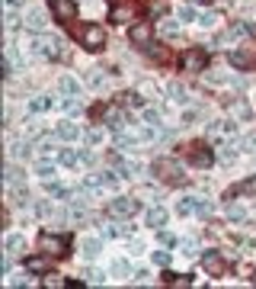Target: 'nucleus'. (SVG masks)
<instances>
[{"label":"nucleus","mask_w":256,"mask_h":289,"mask_svg":"<svg viewBox=\"0 0 256 289\" xmlns=\"http://www.w3.org/2000/svg\"><path fill=\"white\" fill-rule=\"evenodd\" d=\"M61 110H64V113H77L80 103L74 100V96H64V100H61Z\"/></svg>","instance_id":"30"},{"label":"nucleus","mask_w":256,"mask_h":289,"mask_svg":"<svg viewBox=\"0 0 256 289\" xmlns=\"http://www.w3.org/2000/svg\"><path fill=\"white\" fill-rule=\"evenodd\" d=\"M52 103H55L52 96H35V100L29 103V110L32 113H45V110H52Z\"/></svg>","instance_id":"22"},{"label":"nucleus","mask_w":256,"mask_h":289,"mask_svg":"<svg viewBox=\"0 0 256 289\" xmlns=\"http://www.w3.org/2000/svg\"><path fill=\"white\" fill-rule=\"evenodd\" d=\"M103 135H106V132H103L100 126H96V129H90V132H87V141H90V144H100V141H103Z\"/></svg>","instance_id":"34"},{"label":"nucleus","mask_w":256,"mask_h":289,"mask_svg":"<svg viewBox=\"0 0 256 289\" xmlns=\"http://www.w3.org/2000/svg\"><path fill=\"white\" fill-rule=\"evenodd\" d=\"M58 90L64 93V96H77V93H80V84H77L74 77H61V80H58Z\"/></svg>","instance_id":"17"},{"label":"nucleus","mask_w":256,"mask_h":289,"mask_svg":"<svg viewBox=\"0 0 256 289\" xmlns=\"http://www.w3.org/2000/svg\"><path fill=\"white\" fill-rule=\"evenodd\" d=\"M42 251H48V254H64V247H67V238H58V235H42Z\"/></svg>","instance_id":"8"},{"label":"nucleus","mask_w":256,"mask_h":289,"mask_svg":"<svg viewBox=\"0 0 256 289\" xmlns=\"http://www.w3.org/2000/svg\"><path fill=\"white\" fill-rule=\"evenodd\" d=\"M80 254L87 257V260H96V257L103 254V241H100V238H87V241L80 244Z\"/></svg>","instance_id":"12"},{"label":"nucleus","mask_w":256,"mask_h":289,"mask_svg":"<svg viewBox=\"0 0 256 289\" xmlns=\"http://www.w3.org/2000/svg\"><path fill=\"white\" fill-rule=\"evenodd\" d=\"M160 241H164V244H173V241H176V238H173V235H170V232H160Z\"/></svg>","instance_id":"44"},{"label":"nucleus","mask_w":256,"mask_h":289,"mask_svg":"<svg viewBox=\"0 0 256 289\" xmlns=\"http://www.w3.org/2000/svg\"><path fill=\"white\" fill-rule=\"evenodd\" d=\"M227 219L230 222H243V219H247V209H243V206H227Z\"/></svg>","instance_id":"28"},{"label":"nucleus","mask_w":256,"mask_h":289,"mask_svg":"<svg viewBox=\"0 0 256 289\" xmlns=\"http://www.w3.org/2000/svg\"><path fill=\"white\" fill-rule=\"evenodd\" d=\"M55 174V161H48V158H42V161H35V177H42V180H48Z\"/></svg>","instance_id":"18"},{"label":"nucleus","mask_w":256,"mask_h":289,"mask_svg":"<svg viewBox=\"0 0 256 289\" xmlns=\"http://www.w3.org/2000/svg\"><path fill=\"white\" fill-rule=\"evenodd\" d=\"M22 23H26V29L42 32V29L48 26V16H45V10H42V7H29L26 13H22Z\"/></svg>","instance_id":"5"},{"label":"nucleus","mask_w":256,"mask_h":289,"mask_svg":"<svg viewBox=\"0 0 256 289\" xmlns=\"http://www.w3.org/2000/svg\"><path fill=\"white\" fill-rule=\"evenodd\" d=\"M45 193H48L52 199H64V196H67V190L61 187V183H52V180H45Z\"/></svg>","instance_id":"23"},{"label":"nucleus","mask_w":256,"mask_h":289,"mask_svg":"<svg viewBox=\"0 0 256 289\" xmlns=\"http://www.w3.org/2000/svg\"><path fill=\"white\" fill-rule=\"evenodd\" d=\"M112 273H115V276H131V267H128L125 260H115V263H112Z\"/></svg>","instance_id":"31"},{"label":"nucleus","mask_w":256,"mask_h":289,"mask_svg":"<svg viewBox=\"0 0 256 289\" xmlns=\"http://www.w3.org/2000/svg\"><path fill=\"white\" fill-rule=\"evenodd\" d=\"M55 135H58L61 141H77V138L83 135V132H80V126H77V122H61Z\"/></svg>","instance_id":"11"},{"label":"nucleus","mask_w":256,"mask_h":289,"mask_svg":"<svg viewBox=\"0 0 256 289\" xmlns=\"http://www.w3.org/2000/svg\"><path fill=\"white\" fill-rule=\"evenodd\" d=\"M160 35H167V39L179 35V23H176V19H164V23H160Z\"/></svg>","instance_id":"24"},{"label":"nucleus","mask_w":256,"mask_h":289,"mask_svg":"<svg viewBox=\"0 0 256 289\" xmlns=\"http://www.w3.org/2000/svg\"><path fill=\"white\" fill-rule=\"evenodd\" d=\"M19 180H22V171L10 164V167H7V183H19Z\"/></svg>","instance_id":"32"},{"label":"nucleus","mask_w":256,"mask_h":289,"mask_svg":"<svg viewBox=\"0 0 256 289\" xmlns=\"http://www.w3.org/2000/svg\"><path fill=\"white\" fill-rule=\"evenodd\" d=\"M151 32H154L151 23H138V26L128 29V39L135 42V45H148V42H151Z\"/></svg>","instance_id":"9"},{"label":"nucleus","mask_w":256,"mask_h":289,"mask_svg":"<svg viewBox=\"0 0 256 289\" xmlns=\"http://www.w3.org/2000/svg\"><path fill=\"white\" fill-rule=\"evenodd\" d=\"M182 68L186 71H205V52L202 48H189V52L182 55Z\"/></svg>","instance_id":"7"},{"label":"nucleus","mask_w":256,"mask_h":289,"mask_svg":"<svg viewBox=\"0 0 256 289\" xmlns=\"http://www.w3.org/2000/svg\"><path fill=\"white\" fill-rule=\"evenodd\" d=\"M148 225H151V228H164V225H167V209H160V206L148 209Z\"/></svg>","instance_id":"16"},{"label":"nucleus","mask_w":256,"mask_h":289,"mask_svg":"<svg viewBox=\"0 0 256 289\" xmlns=\"http://www.w3.org/2000/svg\"><path fill=\"white\" fill-rule=\"evenodd\" d=\"M80 42H83V48H90V52L103 48V45H106V32H103V26H83V29H80Z\"/></svg>","instance_id":"2"},{"label":"nucleus","mask_w":256,"mask_h":289,"mask_svg":"<svg viewBox=\"0 0 256 289\" xmlns=\"http://www.w3.org/2000/svg\"><path fill=\"white\" fill-rule=\"evenodd\" d=\"M192 209H196V196H186V199L176 202V212H179V215H189Z\"/></svg>","instance_id":"26"},{"label":"nucleus","mask_w":256,"mask_h":289,"mask_svg":"<svg viewBox=\"0 0 256 289\" xmlns=\"http://www.w3.org/2000/svg\"><path fill=\"white\" fill-rule=\"evenodd\" d=\"M196 212H199V215H208V212H212V202H202V199H196Z\"/></svg>","instance_id":"38"},{"label":"nucleus","mask_w":256,"mask_h":289,"mask_svg":"<svg viewBox=\"0 0 256 289\" xmlns=\"http://www.w3.org/2000/svg\"><path fill=\"white\" fill-rule=\"evenodd\" d=\"M45 286H48V289H52V286L58 289V286H64V280H58V276H52V273H48V276H45Z\"/></svg>","instance_id":"41"},{"label":"nucleus","mask_w":256,"mask_h":289,"mask_svg":"<svg viewBox=\"0 0 256 289\" xmlns=\"http://www.w3.org/2000/svg\"><path fill=\"white\" fill-rule=\"evenodd\" d=\"M144 122H148V129L157 132V126H160V113H157V110H148V113H144Z\"/></svg>","instance_id":"29"},{"label":"nucleus","mask_w":256,"mask_h":289,"mask_svg":"<svg viewBox=\"0 0 256 289\" xmlns=\"http://www.w3.org/2000/svg\"><path fill=\"white\" fill-rule=\"evenodd\" d=\"M58 161L64 164V167H77V161H83V154H77V151H71V148H64L58 154Z\"/></svg>","instance_id":"20"},{"label":"nucleus","mask_w":256,"mask_h":289,"mask_svg":"<svg viewBox=\"0 0 256 289\" xmlns=\"http://www.w3.org/2000/svg\"><path fill=\"white\" fill-rule=\"evenodd\" d=\"M154 263H157V267H170V254H167V251H157V254H154Z\"/></svg>","instance_id":"35"},{"label":"nucleus","mask_w":256,"mask_h":289,"mask_svg":"<svg viewBox=\"0 0 256 289\" xmlns=\"http://www.w3.org/2000/svg\"><path fill=\"white\" fill-rule=\"evenodd\" d=\"M16 23H19V19H16V10H10V7H7V29H13Z\"/></svg>","instance_id":"40"},{"label":"nucleus","mask_w":256,"mask_h":289,"mask_svg":"<svg viewBox=\"0 0 256 289\" xmlns=\"http://www.w3.org/2000/svg\"><path fill=\"white\" fill-rule=\"evenodd\" d=\"M19 4H22V0H7V7H10V10H16Z\"/></svg>","instance_id":"45"},{"label":"nucleus","mask_w":256,"mask_h":289,"mask_svg":"<svg viewBox=\"0 0 256 289\" xmlns=\"http://www.w3.org/2000/svg\"><path fill=\"white\" fill-rule=\"evenodd\" d=\"M230 65L240 68V71H247V68L256 65V55H250V52H230Z\"/></svg>","instance_id":"14"},{"label":"nucleus","mask_w":256,"mask_h":289,"mask_svg":"<svg viewBox=\"0 0 256 289\" xmlns=\"http://www.w3.org/2000/svg\"><path fill=\"white\" fill-rule=\"evenodd\" d=\"M106 235H115V238H128V235H131V225H115V228H109Z\"/></svg>","instance_id":"33"},{"label":"nucleus","mask_w":256,"mask_h":289,"mask_svg":"<svg viewBox=\"0 0 256 289\" xmlns=\"http://www.w3.org/2000/svg\"><path fill=\"white\" fill-rule=\"evenodd\" d=\"M154 171L160 174L167 183H182L186 180V174H182V167L173 161V158H160V161H154Z\"/></svg>","instance_id":"1"},{"label":"nucleus","mask_w":256,"mask_h":289,"mask_svg":"<svg viewBox=\"0 0 256 289\" xmlns=\"http://www.w3.org/2000/svg\"><path fill=\"white\" fill-rule=\"evenodd\" d=\"M109 16H112V23H128L131 19V10L128 7H112V13H109Z\"/></svg>","instance_id":"25"},{"label":"nucleus","mask_w":256,"mask_h":289,"mask_svg":"<svg viewBox=\"0 0 256 289\" xmlns=\"http://www.w3.org/2000/svg\"><path fill=\"white\" fill-rule=\"evenodd\" d=\"M141 209V202L138 199H125V196H119V199H112V202H109V212H112V215H119V219H131V215H135Z\"/></svg>","instance_id":"3"},{"label":"nucleus","mask_w":256,"mask_h":289,"mask_svg":"<svg viewBox=\"0 0 256 289\" xmlns=\"http://www.w3.org/2000/svg\"><path fill=\"white\" fill-rule=\"evenodd\" d=\"M58 39H55V35H39V39H35L32 42V52L35 55H42V58H55L58 55Z\"/></svg>","instance_id":"6"},{"label":"nucleus","mask_w":256,"mask_h":289,"mask_svg":"<svg viewBox=\"0 0 256 289\" xmlns=\"http://www.w3.org/2000/svg\"><path fill=\"white\" fill-rule=\"evenodd\" d=\"M196 13H192V7H179V23H192Z\"/></svg>","instance_id":"36"},{"label":"nucleus","mask_w":256,"mask_h":289,"mask_svg":"<svg viewBox=\"0 0 256 289\" xmlns=\"http://www.w3.org/2000/svg\"><path fill=\"white\" fill-rule=\"evenodd\" d=\"M202 263H205V270H208L212 276H221V273H224V267H227V263H224V257L218 254V251H208Z\"/></svg>","instance_id":"10"},{"label":"nucleus","mask_w":256,"mask_h":289,"mask_svg":"<svg viewBox=\"0 0 256 289\" xmlns=\"http://www.w3.org/2000/svg\"><path fill=\"white\" fill-rule=\"evenodd\" d=\"M179 251H182L186 257H196V254H199V241H196V238H182V241H179Z\"/></svg>","instance_id":"21"},{"label":"nucleus","mask_w":256,"mask_h":289,"mask_svg":"<svg viewBox=\"0 0 256 289\" xmlns=\"http://www.w3.org/2000/svg\"><path fill=\"white\" fill-rule=\"evenodd\" d=\"M87 80H90V87H100V84H103V74H100V71H93Z\"/></svg>","instance_id":"42"},{"label":"nucleus","mask_w":256,"mask_h":289,"mask_svg":"<svg viewBox=\"0 0 256 289\" xmlns=\"http://www.w3.org/2000/svg\"><path fill=\"white\" fill-rule=\"evenodd\" d=\"M196 4H202V0H196Z\"/></svg>","instance_id":"46"},{"label":"nucleus","mask_w":256,"mask_h":289,"mask_svg":"<svg viewBox=\"0 0 256 289\" xmlns=\"http://www.w3.org/2000/svg\"><path fill=\"white\" fill-rule=\"evenodd\" d=\"M151 55L157 58V61H167V52H164V48H151Z\"/></svg>","instance_id":"43"},{"label":"nucleus","mask_w":256,"mask_h":289,"mask_svg":"<svg viewBox=\"0 0 256 289\" xmlns=\"http://www.w3.org/2000/svg\"><path fill=\"white\" fill-rule=\"evenodd\" d=\"M52 13L58 23H74L77 19V4L74 0H52Z\"/></svg>","instance_id":"4"},{"label":"nucleus","mask_w":256,"mask_h":289,"mask_svg":"<svg viewBox=\"0 0 256 289\" xmlns=\"http://www.w3.org/2000/svg\"><path fill=\"white\" fill-rule=\"evenodd\" d=\"M48 267H52V263H48L45 257H29L26 260V270L29 273H48Z\"/></svg>","instance_id":"19"},{"label":"nucleus","mask_w":256,"mask_h":289,"mask_svg":"<svg viewBox=\"0 0 256 289\" xmlns=\"http://www.w3.org/2000/svg\"><path fill=\"white\" fill-rule=\"evenodd\" d=\"M100 177H103V183H106V187H119V177H115L112 171H106V174H100Z\"/></svg>","instance_id":"37"},{"label":"nucleus","mask_w":256,"mask_h":289,"mask_svg":"<svg viewBox=\"0 0 256 289\" xmlns=\"http://www.w3.org/2000/svg\"><path fill=\"white\" fill-rule=\"evenodd\" d=\"M4 247H7V254H10V257H16V254H22V247H26V238L16 235V232H10L7 241H4Z\"/></svg>","instance_id":"13"},{"label":"nucleus","mask_w":256,"mask_h":289,"mask_svg":"<svg viewBox=\"0 0 256 289\" xmlns=\"http://www.w3.org/2000/svg\"><path fill=\"white\" fill-rule=\"evenodd\" d=\"M215 19H218L215 13H202V16H199L196 23H199V26H212V23H215Z\"/></svg>","instance_id":"39"},{"label":"nucleus","mask_w":256,"mask_h":289,"mask_svg":"<svg viewBox=\"0 0 256 289\" xmlns=\"http://www.w3.org/2000/svg\"><path fill=\"white\" fill-rule=\"evenodd\" d=\"M170 96H173V103H179V106L189 103V96H186V90H182L179 84H173V87H170Z\"/></svg>","instance_id":"27"},{"label":"nucleus","mask_w":256,"mask_h":289,"mask_svg":"<svg viewBox=\"0 0 256 289\" xmlns=\"http://www.w3.org/2000/svg\"><path fill=\"white\" fill-rule=\"evenodd\" d=\"M192 161H196V167H208L212 164V151L205 148V144H192Z\"/></svg>","instance_id":"15"}]
</instances>
